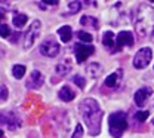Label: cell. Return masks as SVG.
Segmentation results:
<instances>
[{"label":"cell","mask_w":154,"mask_h":138,"mask_svg":"<svg viewBox=\"0 0 154 138\" xmlns=\"http://www.w3.org/2000/svg\"><path fill=\"white\" fill-rule=\"evenodd\" d=\"M80 116L85 120L86 128L92 137L98 135L101 132V122H102V110L99 104L94 98H85L80 105Z\"/></svg>","instance_id":"1"},{"label":"cell","mask_w":154,"mask_h":138,"mask_svg":"<svg viewBox=\"0 0 154 138\" xmlns=\"http://www.w3.org/2000/svg\"><path fill=\"white\" fill-rule=\"evenodd\" d=\"M134 21L139 36H150L154 28V9L148 5H139L135 11Z\"/></svg>","instance_id":"2"},{"label":"cell","mask_w":154,"mask_h":138,"mask_svg":"<svg viewBox=\"0 0 154 138\" xmlns=\"http://www.w3.org/2000/svg\"><path fill=\"white\" fill-rule=\"evenodd\" d=\"M128 129V119L125 111H114L108 116V131L113 138H120Z\"/></svg>","instance_id":"3"},{"label":"cell","mask_w":154,"mask_h":138,"mask_svg":"<svg viewBox=\"0 0 154 138\" xmlns=\"http://www.w3.org/2000/svg\"><path fill=\"white\" fill-rule=\"evenodd\" d=\"M40 31H42V22L38 20H34L31 22V25L28 27V30L24 33V36H22V48L24 49H30L33 45H34V42L37 39L38 36H40Z\"/></svg>","instance_id":"4"},{"label":"cell","mask_w":154,"mask_h":138,"mask_svg":"<svg viewBox=\"0 0 154 138\" xmlns=\"http://www.w3.org/2000/svg\"><path fill=\"white\" fill-rule=\"evenodd\" d=\"M151 58H153V51L151 48H141L134 57V67L138 68V70H142L145 67H148V64L151 62Z\"/></svg>","instance_id":"5"},{"label":"cell","mask_w":154,"mask_h":138,"mask_svg":"<svg viewBox=\"0 0 154 138\" xmlns=\"http://www.w3.org/2000/svg\"><path fill=\"white\" fill-rule=\"evenodd\" d=\"M40 54L48 57V58H54L59 54V43L55 39H46L42 45H40Z\"/></svg>","instance_id":"6"},{"label":"cell","mask_w":154,"mask_h":138,"mask_svg":"<svg viewBox=\"0 0 154 138\" xmlns=\"http://www.w3.org/2000/svg\"><path fill=\"white\" fill-rule=\"evenodd\" d=\"M135 45V40H134V34L131 31H120L117 36H116V46H114V51L113 54L119 52L123 49V46H128V48H132Z\"/></svg>","instance_id":"7"},{"label":"cell","mask_w":154,"mask_h":138,"mask_svg":"<svg viewBox=\"0 0 154 138\" xmlns=\"http://www.w3.org/2000/svg\"><path fill=\"white\" fill-rule=\"evenodd\" d=\"M95 52V48L92 45H85V43H77L74 46V54H76V61L79 64L85 62L92 54Z\"/></svg>","instance_id":"8"},{"label":"cell","mask_w":154,"mask_h":138,"mask_svg":"<svg viewBox=\"0 0 154 138\" xmlns=\"http://www.w3.org/2000/svg\"><path fill=\"white\" fill-rule=\"evenodd\" d=\"M151 95H153V89L148 88V86H144V88L138 89V91L135 92V95H134L135 104H136L138 107H144Z\"/></svg>","instance_id":"9"},{"label":"cell","mask_w":154,"mask_h":138,"mask_svg":"<svg viewBox=\"0 0 154 138\" xmlns=\"http://www.w3.org/2000/svg\"><path fill=\"white\" fill-rule=\"evenodd\" d=\"M43 82H45L43 74L38 70H33V73L30 74V79L27 80V86L33 88V89H37V88H40L43 85Z\"/></svg>","instance_id":"10"},{"label":"cell","mask_w":154,"mask_h":138,"mask_svg":"<svg viewBox=\"0 0 154 138\" xmlns=\"http://www.w3.org/2000/svg\"><path fill=\"white\" fill-rule=\"evenodd\" d=\"M122 74H123V70H117L114 73H111L107 79L104 80V86H107V88H116V86H119V83L122 80Z\"/></svg>","instance_id":"11"},{"label":"cell","mask_w":154,"mask_h":138,"mask_svg":"<svg viewBox=\"0 0 154 138\" xmlns=\"http://www.w3.org/2000/svg\"><path fill=\"white\" fill-rule=\"evenodd\" d=\"M102 45L113 54L114 46H116V36L113 31H105V33H104V36H102Z\"/></svg>","instance_id":"12"},{"label":"cell","mask_w":154,"mask_h":138,"mask_svg":"<svg viewBox=\"0 0 154 138\" xmlns=\"http://www.w3.org/2000/svg\"><path fill=\"white\" fill-rule=\"evenodd\" d=\"M80 24H82L83 27H89V28H92V30H98V28H99L98 20H96L95 17H89V15L82 17V18H80Z\"/></svg>","instance_id":"13"},{"label":"cell","mask_w":154,"mask_h":138,"mask_svg":"<svg viewBox=\"0 0 154 138\" xmlns=\"http://www.w3.org/2000/svg\"><path fill=\"white\" fill-rule=\"evenodd\" d=\"M58 97H59V99H62V101L68 102V101L74 99L76 94H74V91H73L70 86H62V88H61V91H59V94H58Z\"/></svg>","instance_id":"14"},{"label":"cell","mask_w":154,"mask_h":138,"mask_svg":"<svg viewBox=\"0 0 154 138\" xmlns=\"http://www.w3.org/2000/svg\"><path fill=\"white\" fill-rule=\"evenodd\" d=\"M71 68H73L71 61H70V59H65L64 62H61V64L57 65V73L59 76H67V74H70Z\"/></svg>","instance_id":"15"},{"label":"cell","mask_w":154,"mask_h":138,"mask_svg":"<svg viewBox=\"0 0 154 138\" xmlns=\"http://www.w3.org/2000/svg\"><path fill=\"white\" fill-rule=\"evenodd\" d=\"M71 34H73V31H71V27H70V25H62V27L58 30V36H59L61 42H64V43H68V42H70Z\"/></svg>","instance_id":"16"},{"label":"cell","mask_w":154,"mask_h":138,"mask_svg":"<svg viewBox=\"0 0 154 138\" xmlns=\"http://www.w3.org/2000/svg\"><path fill=\"white\" fill-rule=\"evenodd\" d=\"M101 71H102V67H101L98 62H91V64L86 65V73H88L91 77H94V79L101 74Z\"/></svg>","instance_id":"17"},{"label":"cell","mask_w":154,"mask_h":138,"mask_svg":"<svg viewBox=\"0 0 154 138\" xmlns=\"http://www.w3.org/2000/svg\"><path fill=\"white\" fill-rule=\"evenodd\" d=\"M27 21H28V17H27L25 14H17V15H14V18H12L14 25H15V27H18V28L24 27Z\"/></svg>","instance_id":"18"},{"label":"cell","mask_w":154,"mask_h":138,"mask_svg":"<svg viewBox=\"0 0 154 138\" xmlns=\"http://www.w3.org/2000/svg\"><path fill=\"white\" fill-rule=\"evenodd\" d=\"M12 74H14L15 79H22L24 74H25V65H21V64L14 65V68H12Z\"/></svg>","instance_id":"19"},{"label":"cell","mask_w":154,"mask_h":138,"mask_svg":"<svg viewBox=\"0 0 154 138\" xmlns=\"http://www.w3.org/2000/svg\"><path fill=\"white\" fill-rule=\"evenodd\" d=\"M148 116H150V113H148L147 110H145V111H144V110H139V111L135 113L134 118H135L136 122H145V120L148 119Z\"/></svg>","instance_id":"20"},{"label":"cell","mask_w":154,"mask_h":138,"mask_svg":"<svg viewBox=\"0 0 154 138\" xmlns=\"http://www.w3.org/2000/svg\"><path fill=\"white\" fill-rule=\"evenodd\" d=\"M82 9V2H70L68 3V12L70 14H77Z\"/></svg>","instance_id":"21"},{"label":"cell","mask_w":154,"mask_h":138,"mask_svg":"<svg viewBox=\"0 0 154 138\" xmlns=\"http://www.w3.org/2000/svg\"><path fill=\"white\" fill-rule=\"evenodd\" d=\"M77 37L80 39V42H83V43H91V42H92V36H91L88 31H79V33H77Z\"/></svg>","instance_id":"22"},{"label":"cell","mask_w":154,"mask_h":138,"mask_svg":"<svg viewBox=\"0 0 154 138\" xmlns=\"http://www.w3.org/2000/svg\"><path fill=\"white\" fill-rule=\"evenodd\" d=\"M73 82L76 83L79 88H85V85H86V80H85V77L83 76H80V74H76V76H73Z\"/></svg>","instance_id":"23"},{"label":"cell","mask_w":154,"mask_h":138,"mask_svg":"<svg viewBox=\"0 0 154 138\" xmlns=\"http://www.w3.org/2000/svg\"><path fill=\"white\" fill-rule=\"evenodd\" d=\"M0 36L5 37V39L11 36V28H9L6 24H2V25H0Z\"/></svg>","instance_id":"24"},{"label":"cell","mask_w":154,"mask_h":138,"mask_svg":"<svg viewBox=\"0 0 154 138\" xmlns=\"http://www.w3.org/2000/svg\"><path fill=\"white\" fill-rule=\"evenodd\" d=\"M82 137H83V126L82 125H77L76 131H74V134H73L71 138H82Z\"/></svg>","instance_id":"25"},{"label":"cell","mask_w":154,"mask_h":138,"mask_svg":"<svg viewBox=\"0 0 154 138\" xmlns=\"http://www.w3.org/2000/svg\"><path fill=\"white\" fill-rule=\"evenodd\" d=\"M9 9H11V3L9 2H0V14H5Z\"/></svg>","instance_id":"26"},{"label":"cell","mask_w":154,"mask_h":138,"mask_svg":"<svg viewBox=\"0 0 154 138\" xmlns=\"http://www.w3.org/2000/svg\"><path fill=\"white\" fill-rule=\"evenodd\" d=\"M6 98H8V88L2 86V89H0V101H5Z\"/></svg>","instance_id":"27"},{"label":"cell","mask_w":154,"mask_h":138,"mask_svg":"<svg viewBox=\"0 0 154 138\" xmlns=\"http://www.w3.org/2000/svg\"><path fill=\"white\" fill-rule=\"evenodd\" d=\"M11 37H12V39H11V42H12V43H15V42L18 40V37H19V33H17V34H12Z\"/></svg>","instance_id":"28"},{"label":"cell","mask_w":154,"mask_h":138,"mask_svg":"<svg viewBox=\"0 0 154 138\" xmlns=\"http://www.w3.org/2000/svg\"><path fill=\"white\" fill-rule=\"evenodd\" d=\"M150 37H154V28H153V31H151V34H150Z\"/></svg>","instance_id":"29"},{"label":"cell","mask_w":154,"mask_h":138,"mask_svg":"<svg viewBox=\"0 0 154 138\" xmlns=\"http://www.w3.org/2000/svg\"><path fill=\"white\" fill-rule=\"evenodd\" d=\"M3 18H5V15H3V14H0V21L3 20Z\"/></svg>","instance_id":"30"},{"label":"cell","mask_w":154,"mask_h":138,"mask_svg":"<svg viewBox=\"0 0 154 138\" xmlns=\"http://www.w3.org/2000/svg\"><path fill=\"white\" fill-rule=\"evenodd\" d=\"M3 137V131H2V129H0V138Z\"/></svg>","instance_id":"31"}]
</instances>
